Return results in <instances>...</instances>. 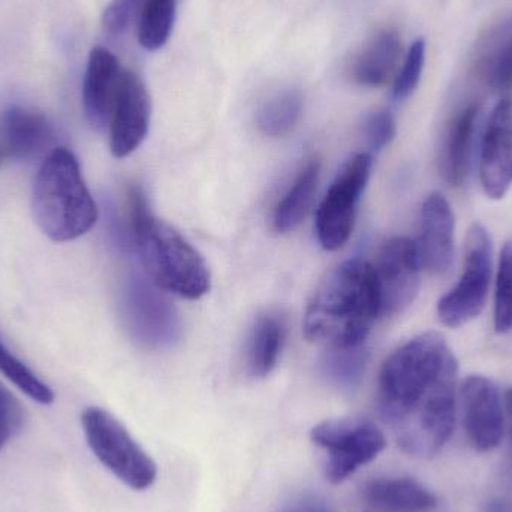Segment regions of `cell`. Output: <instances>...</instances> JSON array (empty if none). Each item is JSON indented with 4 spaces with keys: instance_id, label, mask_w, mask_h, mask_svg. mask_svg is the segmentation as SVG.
<instances>
[{
    "instance_id": "cell-1",
    "label": "cell",
    "mask_w": 512,
    "mask_h": 512,
    "mask_svg": "<svg viewBox=\"0 0 512 512\" xmlns=\"http://www.w3.org/2000/svg\"><path fill=\"white\" fill-rule=\"evenodd\" d=\"M457 376L456 355L435 331L418 334L385 360L379 373V411L396 429L405 453L432 457L450 441Z\"/></svg>"
},
{
    "instance_id": "cell-2",
    "label": "cell",
    "mask_w": 512,
    "mask_h": 512,
    "mask_svg": "<svg viewBox=\"0 0 512 512\" xmlns=\"http://www.w3.org/2000/svg\"><path fill=\"white\" fill-rule=\"evenodd\" d=\"M381 316L375 270L363 259L342 262L325 276L304 315L309 342L333 349L357 348Z\"/></svg>"
},
{
    "instance_id": "cell-9",
    "label": "cell",
    "mask_w": 512,
    "mask_h": 512,
    "mask_svg": "<svg viewBox=\"0 0 512 512\" xmlns=\"http://www.w3.org/2000/svg\"><path fill=\"white\" fill-rule=\"evenodd\" d=\"M378 286L381 315L405 312L420 289L421 261L417 245L408 237H394L385 242L373 265Z\"/></svg>"
},
{
    "instance_id": "cell-3",
    "label": "cell",
    "mask_w": 512,
    "mask_h": 512,
    "mask_svg": "<svg viewBox=\"0 0 512 512\" xmlns=\"http://www.w3.org/2000/svg\"><path fill=\"white\" fill-rule=\"evenodd\" d=\"M129 222L138 254L156 288L189 300L210 291V271L203 256L176 228L149 212L140 188L129 191Z\"/></svg>"
},
{
    "instance_id": "cell-8",
    "label": "cell",
    "mask_w": 512,
    "mask_h": 512,
    "mask_svg": "<svg viewBox=\"0 0 512 512\" xmlns=\"http://www.w3.org/2000/svg\"><path fill=\"white\" fill-rule=\"evenodd\" d=\"M372 156L360 153L346 162L345 167L331 183L318 213L316 233L322 248L337 251L351 236L358 200L369 182Z\"/></svg>"
},
{
    "instance_id": "cell-12",
    "label": "cell",
    "mask_w": 512,
    "mask_h": 512,
    "mask_svg": "<svg viewBox=\"0 0 512 512\" xmlns=\"http://www.w3.org/2000/svg\"><path fill=\"white\" fill-rule=\"evenodd\" d=\"M463 426L472 447L492 451L505 433V408L498 387L484 376L472 375L460 385Z\"/></svg>"
},
{
    "instance_id": "cell-13",
    "label": "cell",
    "mask_w": 512,
    "mask_h": 512,
    "mask_svg": "<svg viewBox=\"0 0 512 512\" xmlns=\"http://www.w3.org/2000/svg\"><path fill=\"white\" fill-rule=\"evenodd\" d=\"M480 180L487 197L502 200L512 186V98L498 102L480 144Z\"/></svg>"
},
{
    "instance_id": "cell-21",
    "label": "cell",
    "mask_w": 512,
    "mask_h": 512,
    "mask_svg": "<svg viewBox=\"0 0 512 512\" xmlns=\"http://www.w3.org/2000/svg\"><path fill=\"white\" fill-rule=\"evenodd\" d=\"M319 168L321 165L318 159H310L277 203L273 215L274 230L277 233H291L306 218L318 188Z\"/></svg>"
},
{
    "instance_id": "cell-29",
    "label": "cell",
    "mask_w": 512,
    "mask_h": 512,
    "mask_svg": "<svg viewBox=\"0 0 512 512\" xmlns=\"http://www.w3.org/2000/svg\"><path fill=\"white\" fill-rule=\"evenodd\" d=\"M146 0H111L102 14V27L110 36H120L140 20Z\"/></svg>"
},
{
    "instance_id": "cell-15",
    "label": "cell",
    "mask_w": 512,
    "mask_h": 512,
    "mask_svg": "<svg viewBox=\"0 0 512 512\" xmlns=\"http://www.w3.org/2000/svg\"><path fill=\"white\" fill-rule=\"evenodd\" d=\"M122 74L119 60L107 48L90 51L83 81V110L87 122L98 131L108 128Z\"/></svg>"
},
{
    "instance_id": "cell-14",
    "label": "cell",
    "mask_w": 512,
    "mask_h": 512,
    "mask_svg": "<svg viewBox=\"0 0 512 512\" xmlns=\"http://www.w3.org/2000/svg\"><path fill=\"white\" fill-rule=\"evenodd\" d=\"M453 209L442 194H430L421 207L420 237L415 242L421 267L435 276H444L454 261Z\"/></svg>"
},
{
    "instance_id": "cell-28",
    "label": "cell",
    "mask_w": 512,
    "mask_h": 512,
    "mask_svg": "<svg viewBox=\"0 0 512 512\" xmlns=\"http://www.w3.org/2000/svg\"><path fill=\"white\" fill-rule=\"evenodd\" d=\"M427 45L424 39H417L409 47L402 65L399 66L393 83V98L405 101L417 90L426 66Z\"/></svg>"
},
{
    "instance_id": "cell-6",
    "label": "cell",
    "mask_w": 512,
    "mask_h": 512,
    "mask_svg": "<svg viewBox=\"0 0 512 512\" xmlns=\"http://www.w3.org/2000/svg\"><path fill=\"white\" fill-rule=\"evenodd\" d=\"M313 444L327 453L325 475L333 484L348 480L361 466L373 462L387 447L382 430L364 418H334L316 424Z\"/></svg>"
},
{
    "instance_id": "cell-27",
    "label": "cell",
    "mask_w": 512,
    "mask_h": 512,
    "mask_svg": "<svg viewBox=\"0 0 512 512\" xmlns=\"http://www.w3.org/2000/svg\"><path fill=\"white\" fill-rule=\"evenodd\" d=\"M495 330L499 334L512 331V242L502 249L496 274Z\"/></svg>"
},
{
    "instance_id": "cell-25",
    "label": "cell",
    "mask_w": 512,
    "mask_h": 512,
    "mask_svg": "<svg viewBox=\"0 0 512 512\" xmlns=\"http://www.w3.org/2000/svg\"><path fill=\"white\" fill-rule=\"evenodd\" d=\"M0 373L14 384L21 393L26 394L33 402L39 405H51L54 402V393L32 369L23 361L18 360L0 339Z\"/></svg>"
},
{
    "instance_id": "cell-31",
    "label": "cell",
    "mask_w": 512,
    "mask_h": 512,
    "mask_svg": "<svg viewBox=\"0 0 512 512\" xmlns=\"http://www.w3.org/2000/svg\"><path fill=\"white\" fill-rule=\"evenodd\" d=\"M23 420L20 402L0 384V451L20 432Z\"/></svg>"
},
{
    "instance_id": "cell-4",
    "label": "cell",
    "mask_w": 512,
    "mask_h": 512,
    "mask_svg": "<svg viewBox=\"0 0 512 512\" xmlns=\"http://www.w3.org/2000/svg\"><path fill=\"white\" fill-rule=\"evenodd\" d=\"M32 213L39 230L57 243L84 236L98 221V207L81 173L80 162L66 147L45 158L33 180Z\"/></svg>"
},
{
    "instance_id": "cell-17",
    "label": "cell",
    "mask_w": 512,
    "mask_h": 512,
    "mask_svg": "<svg viewBox=\"0 0 512 512\" xmlns=\"http://www.w3.org/2000/svg\"><path fill=\"white\" fill-rule=\"evenodd\" d=\"M50 120L33 108L12 105L0 116V146L6 159H26L53 140Z\"/></svg>"
},
{
    "instance_id": "cell-34",
    "label": "cell",
    "mask_w": 512,
    "mask_h": 512,
    "mask_svg": "<svg viewBox=\"0 0 512 512\" xmlns=\"http://www.w3.org/2000/svg\"><path fill=\"white\" fill-rule=\"evenodd\" d=\"M5 162L8 161H6L5 153H3L2 147H0V165L5 164Z\"/></svg>"
},
{
    "instance_id": "cell-5",
    "label": "cell",
    "mask_w": 512,
    "mask_h": 512,
    "mask_svg": "<svg viewBox=\"0 0 512 512\" xmlns=\"http://www.w3.org/2000/svg\"><path fill=\"white\" fill-rule=\"evenodd\" d=\"M81 426L93 456L129 489L143 492L155 484L158 468L126 427L105 409H84Z\"/></svg>"
},
{
    "instance_id": "cell-32",
    "label": "cell",
    "mask_w": 512,
    "mask_h": 512,
    "mask_svg": "<svg viewBox=\"0 0 512 512\" xmlns=\"http://www.w3.org/2000/svg\"><path fill=\"white\" fill-rule=\"evenodd\" d=\"M505 408V430L508 433V441H510V451L512 457V387L505 394L504 400Z\"/></svg>"
},
{
    "instance_id": "cell-30",
    "label": "cell",
    "mask_w": 512,
    "mask_h": 512,
    "mask_svg": "<svg viewBox=\"0 0 512 512\" xmlns=\"http://www.w3.org/2000/svg\"><path fill=\"white\" fill-rule=\"evenodd\" d=\"M363 132L370 150L379 152L396 137V120L391 111H373L364 120Z\"/></svg>"
},
{
    "instance_id": "cell-23",
    "label": "cell",
    "mask_w": 512,
    "mask_h": 512,
    "mask_svg": "<svg viewBox=\"0 0 512 512\" xmlns=\"http://www.w3.org/2000/svg\"><path fill=\"white\" fill-rule=\"evenodd\" d=\"M303 114V95L297 89L274 93L259 107L256 125L267 137H285L294 131Z\"/></svg>"
},
{
    "instance_id": "cell-33",
    "label": "cell",
    "mask_w": 512,
    "mask_h": 512,
    "mask_svg": "<svg viewBox=\"0 0 512 512\" xmlns=\"http://www.w3.org/2000/svg\"><path fill=\"white\" fill-rule=\"evenodd\" d=\"M484 512H512V501L505 498H495L487 502Z\"/></svg>"
},
{
    "instance_id": "cell-10",
    "label": "cell",
    "mask_w": 512,
    "mask_h": 512,
    "mask_svg": "<svg viewBox=\"0 0 512 512\" xmlns=\"http://www.w3.org/2000/svg\"><path fill=\"white\" fill-rule=\"evenodd\" d=\"M126 327L137 342L167 348L180 336V321L170 301L143 279L129 280L123 298Z\"/></svg>"
},
{
    "instance_id": "cell-18",
    "label": "cell",
    "mask_w": 512,
    "mask_h": 512,
    "mask_svg": "<svg viewBox=\"0 0 512 512\" xmlns=\"http://www.w3.org/2000/svg\"><path fill=\"white\" fill-rule=\"evenodd\" d=\"M402 38L393 27L378 30L352 60L351 78L364 87H382L399 71Z\"/></svg>"
},
{
    "instance_id": "cell-26",
    "label": "cell",
    "mask_w": 512,
    "mask_h": 512,
    "mask_svg": "<svg viewBox=\"0 0 512 512\" xmlns=\"http://www.w3.org/2000/svg\"><path fill=\"white\" fill-rule=\"evenodd\" d=\"M366 351L360 348L333 349L324 363V373L331 382L342 388L360 384L367 366Z\"/></svg>"
},
{
    "instance_id": "cell-24",
    "label": "cell",
    "mask_w": 512,
    "mask_h": 512,
    "mask_svg": "<svg viewBox=\"0 0 512 512\" xmlns=\"http://www.w3.org/2000/svg\"><path fill=\"white\" fill-rule=\"evenodd\" d=\"M177 0H146L138 20L141 47L156 51L164 47L173 32Z\"/></svg>"
},
{
    "instance_id": "cell-19",
    "label": "cell",
    "mask_w": 512,
    "mask_h": 512,
    "mask_svg": "<svg viewBox=\"0 0 512 512\" xmlns=\"http://www.w3.org/2000/svg\"><path fill=\"white\" fill-rule=\"evenodd\" d=\"M474 69L493 92L512 90V17L493 27L477 47Z\"/></svg>"
},
{
    "instance_id": "cell-11",
    "label": "cell",
    "mask_w": 512,
    "mask_h": 512,
    "mask_svg": "<svg viewBox=\"0 0 512 512\" xmlns=\"http://www.w3.org/2000/svg\"><path fill=\"white\" fill-rule=\"evenodd\" d=\"M152 104L143 78L134 71H123L108 131L114 158L134 153L146 140L150 128Z\"/></svg>"
},
{
    "instance_id": "cell-7",
    "label": "cell",
    "mask_w": 512,
    "mask_h": 512,
    "mask_svg": "<svg viewBox=\"0 0 512 512\" xmlns=\"http://www.w3.org/2000/svg\"><path fill=\"white\" fill-rule=\"evenodd\" d=\"M492 280V239L486 228L474 224L465 243L463 270L456 285L439 300L442 324L459 328L483 313Z\"/></svg>"
},
{
    "instance_id": "cell-22",
    "label": "cell",
    "mask_w": 512,
    "mask_h": 512,
    "mask_svg": "<svg viewBox=\"0 0 512 512\" xmlns=\"http://www.w3.org/2000/svg\"><path fill=\"white\" fill-rule=\"evenodd\" d=\"M285 324L277 315H264L256 321L249 342V369L256 378L273 372L282 352Z\"/></svg>"
},
{
    "instance_id": "cell-16",
    "label": "cell",
    "mask_w": 512,
    "mask_h": 512,
    "mask_svg": "<svg viewBox=\"0 0 512 512\" xmlns=\"http://www.w3.org/2000/svg\"><path fill=\"white\" fill-rule=\"evenodd\" d=\"M483 107L477 102L466 105L456 114L445 131L439 155V171L454 188L465 185L471 174L475 138L480 128Z\"/></svg>"
},
{
    "instance_id": "cell-20",
    "label": "cell",
    "mask_w": 512,
    "mask_h": 512,
    "mask_svg": "<svg viewBox=\"0 0 512 512\" xmlns=\"http://www.w3.org/2000/svg\"><path fill=\"white\" fill-rule=\"evenodd\" d=\"M363 499L375 512H427L438 505L435 493L412 478H381L363 487Z\"/></svg>"
}]
</instances>
